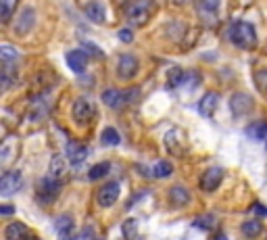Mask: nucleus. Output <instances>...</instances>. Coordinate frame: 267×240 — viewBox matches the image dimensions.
Returning a JSON list of instances; mask_svg holds the SVG:
<instances>
[{
  "label": "nucleus",
  "instance_id": "72a5a7b5",
  "mask_svg": "<svg viewBox=\"0 0 267 240\" xmlns=\"http://www.w3.org/2000/svg\"><path fill=\"white\" fill-rule=\"evenodd\" d=\"M73 240H94V230L92 228H84Z\"/></svg>",
  "mask_w": 267,
  "mask_h": 240
},
{
  "label": "nucleus",
  "instance_id": "f3484780",
  "mask_svg": "<svg viewBox=\"0 0 267 240\" xmlns=\"http://www.w3.org/2000/svg\"><path fill=\"white\" fill-rule=\"evenodd\" d=\"M169 203L173 205V207H184V205L190 203V192L184 186H173L169 190Z\"/></svg>",
  "mask_w": 267,
  "mask_h": 240
},
{
  "label": "nucleus",
  "instance_id": "423d86ee",
  "mask_svg": "<svg viewBox=\"0 0 267 240\" xmlns=\"http://www.w3.org/2000/svg\"><path fill=\"white\" fill-rule=\"evenodd\" d=\"M21 184H23L21 171H17V169L7 171V174L3 176V180H0V194H3V196H11V194H15L17 190H19Z\"/></svg>",
  "mask_w": 267,
  "mask_h": 240
},
{
  "label": "nucleus",
  "instance_id": "b1692460",
  "mask_svg": "<svg viewBox=\"0 0 267 240\" xmlns=\"http://www.w3.org/2000/svg\"><path fill=\"white\" fill-rule=\"evenodd\" d=\"M100 142L104 146H117L121 142V136L115 128H104V132L100 134Z\"/></svg>",
  "mask_w": 267,
  "mask_h": 240
},
{
  "label": "nucleus",
  "instance_id": "f03ea898",
  "mask_svg": "<svg viewBox=\"0 0 267 240\" xmlns=\"http://www.w3.org/2000/svg\"><path fill=\"white\" fill-rule=\"evenodd\" d=\"M150 11H152L150 0H134V3H130L128 11H126V17L134 27H140V25H144L148 21Z\"/></svg>",
  "mask_w": 267,
  "mask_h": 240
},
{
  "label": "nucleus",
  "instance_id": "9b49d317",
  "mask_svg": "<svg viewBox=\"0 0 267 240\" xmlns=\"http://www.w3.org/2000/svg\"><path fill=\"white\" fill-rule=\"evenodd\" d=\"M67 65H69L71 71L84 73L86 67H88V55H86V50H69V53H67Z\"/></svg>",
  "mask_w": 267,
  "mask_h": 240
},
{
  "label": "nucleus",
  "instance_id": "4468645a",
  "mask_svg": "<svg viewBox=\"0 0 267 240\" xmlns=\"http://www.w3.org/2000/svg\"><path fill=\"white\" fill-rule=\"evenodd\" d=\"M84 15L90 19L92 23H104L106 19V15H104V7L98 3V0H92V3H86L84 5Z\"/></svg>",
  "mask_w": 267,
  "mask_h": 240
},
{
  "label": "nucleus",
  "instance_id": "20e7f679",
  "mask_svg": "<svg viewBox=\"0 0 267 240\" xmlns=\"http://www.w3.org/2000/svg\"><path fill=\"white\" fill-rule=\"evenodd\" d=\"M119 192H121L119 184L117 182H109V184L100 186V190L96 192V203L100 205L102 209H109V207H113V205L117 203Z\"/></svg>",
  "mask_w": 267,
  "mask_h": 240
},
{
  "label": "nucleus",
  "instance_id": "f704fd0d",
  "mask_svg": "<svg viewBox=\"0 0 267 240\" xmlns=\"http://www.w3.org/2000/svg\"><path fill=\"white\" fill-rule=\"evenodd\" d=\"M84 50H86V53H90L92 57H102V50L96 48V44H92V42H86L84 44Z\"/></svg>",
  "mask_w": 267,
  "mask_h": 240
},
{
  "label": "nucleus",
  "instance_id": "a211bd4d",
  "mask_svg": "<svg viewBox=\"0 0 267 240\" xmlns=\"http://www.w3.org/2000/svg\"><path fill=\"white\" fill-rule=\"evenodd\" d=\"M59 190H61V182H59V178H55V176L44 178L42 184H40V194H42V196L55 198V196L59 194Z\"/></svg>",
  "mask_w": 267,
  "mask_h": 240
},
{
  "label": "nucleus",
  "instance_id": "e433bc0d",
  "mask_svg": "<svg viewBox=\"0 0 267 240\" xmlns=\"http://www.w3.org/2000/svg\"><path fill=\"white\" fill-rule=\"evenodd\" d=\"M13 213H15L13 205H3V207H0V215H13Z\"/></svg>",
  "mask_w": 267,
  "mask_h": 240
},
{
  "label": "nucleus",
  "instance_id": "9d476101",
  "mask_svg": "<svg viewBox=\"0 0 267 240\" xmlns=\"http://www.w3.org/2000/svg\"><path fill=\"white\" fill-rule=\"evenodd\" d=\"M165 148L175 157H182L186 152V146H184V138L180 136V130H171L167 136H165Z\"/></svg>",
  "mask_w": 267,
  "mask_h": 240
},
{
  "label": "nucleus",
  "instance_id": "39448f33",
  "mask_svg": "<svg viewBox=\"0 0 267 240\" xmlns=\"http://www.w3.org/2000/svg\"><path fill=\"white\" fill-rule=\"evenodd\" d=\"M221 180H223V169L221 167H209L201 176L199 186H201V190H205V192H213V190H217V188H219Z\"/></svg>",
  "mask_w": 267,
  "mask_h": 240
},
{
  "label": "nucleus",
  "instance_id": "4c0bfd02",
  "mask_svg": "<svg viewBox=\"0 0 267 240\" xmlns=\"http://www.w3.org/2000/svg\"><path fill=\"white\" fill-rule=\"evenodd\" d=\"M123 94H126V100L130 102V100H136V98H138L140 90H138V88H134V90H128V92H123Z\"/></svg>",
  "mask_w": 267,
  "mask_h": 240
},
{
  "label": "nucleus",
  "instance_id": "0eeeda50",
  "mask_svg": "<svg viewBox=\"0 0 267 240\" xmlns=\"http://www.w3.org/2000/svg\"><path fill=\"white\" fill-rule=\"evenodd\" d=\"M138 67H140V63L134 55H121L119 63H117V73L121 79H132L138 73Z\"/></svg>",
  "mask_w": 267,
  "mask_h": 240
},
{
  "label": "nucleus",
  "instance_id": "4be33fe9",
  "mask_svg": "<svg viewBox=\"0 0 267 240\" xmlns=\"http://www.w3.org/2000/svg\"><path fill=\"white\" fill-rule=\"evenodd\" d=\"M67 157H63V155H55L52 157V161H50V176H55V178H61L65 171H67Z\"/></svg>",
  "mask_w": 267,
  "mask_h": 240
},
{
  "label": "nucleus",
  "instance_id": "393cba45",
  "mask_svg": "<svg viewBox=\"0 0 267 240\" xmlns=\"http://www.w3.org/2000/svg\"><path fill=\"white\" fill-rule=\"evenodd\" d=\"M217 226V215L215 213H205L203 217H199L194 221V228H201V230H215Z\"/></svg>",
  "mask_w": 267,
  "mask_h": 240
},
{
  "label": "nucleus",
  "instance_id": "412c9836",
  "mask_svg": "<svg viewBox=\"0 0 267 240\" xmlns=\"http://www.w3.org/2000/svg\"><path fill=\"white\" fill-rule=\"evenodd\" d=\"M240 230H242V236H246V238H257V236H261L263 226H261V221H257V219H248V221H244V224L240 226Z\"/></svg>",
  "mask_w": 267,
  "mask_h": 240
},
{
  "label": "nucleus",
  "instance_id": "473e14b6",
  "mask_svg": "<svg viewBox=\"0 0 267 240\" xmlns=\"http://www.w3.org/2000/svg\"><path fill=\"white\" fill-rule=\"evenodd\" d=\"M219 3H221V0H201V7L205 11H217L219 9Z\"/></svg>",
  "mask_w": 267,
  "mask_h": 240
},
{
  "label": "nucleus",
  "instance_id": "c9c22d12",
  "mask_svg": "<svg viewBox=\"0 0 267 240\" xmlns=\"http://www.w3.org/2000/svg\"><path fill=\"white\" fill-rule=\"evenodd\" d=\"M253 211H255L259 217H267V207H265V205H261V203H255V205H253Z\"/></svg>",
  "mask_w": 267,
  "mask_h": 240
},
{
  "label": "nucleus",
  "instance_id": "58836bf2",
  "mask_svg": "<svg viewBox=\"0 0 267 240\" xmlns=\"http://www.w3.org/2000/svg\"><path fill=\"white\" fill-rule=\"evenodd\" d=\"M171 3H173V5H186L188 0H171Z\"/></svg>",
  "mask_w": 267,
  "mask_h": 240
},
{
  "label": "nucleus",
  "instance_id": "2eb2a0df",
  "mask_svg": "<svg viewBox=\"0 0 267 240\" xmlns=\"http://www.w3.org/2000/svg\"><path fill=\"white\" fill-rule=\"evenodd\" d=\"M217 105H219V94L217 92H207L199 102V113L203 117H211L213 113H215Z\"/></svg>",
  "mask_w": 267,
  "mask_h": 240
},
{
  "label": "nucleus",
  "instance_id": "dca6fc26",
  "mask_svg": "<svg viewBox=\"0 0 267 240\" xmlns=\"http://www.w3.org/2000/svg\"><path fill=\"white\" fill-rule=\"evenodd\" d=\"M102 102L111 109H119V107H123V102H128V100H126V94L123 92H119L115 88H109V90L102 92Z\"/></svg>",
  "mask_w": 267,
  "mask_h": 240
},
{
  "label": "nucleus",
  "instance_id": "f257e3e1",
  "mask_svg": "<svg viewBox=\"0 0 267 240\" xmlns=\"http://www.w3.org/2000/svg\"><path fill=\"white\" fill-rule=\"evenodd\" d=\"M230 40L242 50H251L257 46V31L248 21H236L230 29Z\"/></svg>",
  "mask_w": 267,
  "mask_h": 240
},
{
  "label": "nucleus",
  "instance_id": "aec40b11",
  "mask_svg": "<svg viewBox=\"0 0 267 240\" xmlns=\"http://www.w3.org/2000/svg\"><path fill=\"white\" fill-rule=\"evenodd\" d=\"M246 136L253 140H263L267 138V122H255L246 128Z\"/></svg>",
  "mask_w": 267,
  "mask_h": 240
},
{
  "label": "nucleus",
  "instance_id": "1a4fd4ad",
  "mask_svg": "<svg viewBox=\"0 0 267 240\" xmlns=\"http://www.w3.org/2000/svg\"><path fill=\"white\" fill-rule=\"evenodd\" d=\"M33 23H35V11L31 7H25L19 17H17V23H15V33L19 36H25L29 29H33Z\"/></svg>",
  "mask_w": 267,
  "mask_h": 240
},
{
  "label": "nucleus",
  "instance_id": "c85d7f7f",
  "mask_svg": "<svg viewBox=\"0 0 267 240\" xmlns=\"http://www.w3.org/2000/svg\"><path fill=\"white\" fill-rule=\"evenodd\" d=\"M171 174H173V165L169 161H159L155 165V169H152V176L155 178H167Z\"/></svg>",
  "mask_w": 267,
  "mask_h": 240
},
{
  "label": "nucleus",
  "instance_id": "5701e85b",
  "mask_svg": "<svg viewBox=\"0 0 267 240\" xmlns=\"http://www.w3.org/2000/svg\"><path fill=\"white\" fill-rule=\"evenodd\" d=\"M109 171H111V163L109 161H102V163H96L90 171H88V180H102L106 174H109Z\"/></svg>",
  "mask_w": 267,
  "mask_h": 240
},
{
  "label": "nucleus",
  "instance_id": "ddd939ff",
  "mask_svg": "<svg viewBox=\"0 0 267 240\" xmlns=\"http://www.w3.org/2000/svg\"><path fill=\"white\" fill-rule=\"evenodd\" d=\"M88 157V146L80 140H69L67 142V159L71 163H82Z\"/></svg>",
  "mask_w": 267,
  "mask_h": 240
},
{
  "label": "nucleus",
  "instance_id": "7c9ffc66",
  "mask_svg": "<svg viewBox=\"0 0 267 240\" xmlns=\"http://www.w3.org/2000/svg\"><path fill=\"white\" fill-rule=\"evenodd\" d=\"M255 86L261 94H267V67H263V69L255 73Z\"/></svg>",
  "mask_w": 267,
  "mask_h": 240
},
{
  "label": "nucleus",
  "instance_id": "cd10ccee",
  "mask_svg": "<svg viewBox=\"0 0 267 240\" xmlns=\"http://www.w3.org/2000/svg\"><path fill=\"white\" fill-rule=\"evenodd\" d=\"M121 230H123V238H126V240H134L136 234H138V221H136L134 217L126 219V221L121 224Z\"/></svg>",
  "mask_w": 267,
  "mask_h": 240
},
{
  "label": "nucleus",
  "instance_id": "a878e982",
  "mask_svg": "<svg viewBox=\"0 0 267 240\" xmlns=\"http://www.w3.org/2000/svg\"><path fill=\"white\" fill-rule=\"evenodd\" d=\"M184 71L180 69V67H171V69L167 71V88H177L180 84H184Z\"/></svg>",
  "mask_w": 267,
  "mask_h": 240
},
{
  "label": "nucleus",
  "instance_id": "6e6552de",
  "mask_svg": "<svg viewBox=\"0 0 267 240\" xmlns=\"http://www.w3.org/2000/svg\"><path fill=\"white\" fill-rule=\"evenodd\" d=\"M230 109H232V113L236 117H242L253 109V98L244 92H236L232 98H230Z\"/></svg>",
  "mask_w": 267,
  "mask_h": 240
},
{
  "label": "nucleus",
  "instance_id": "c756f323",
  "mask_svg": "<svg viewBox=\"0 0 267 240\" xmlns=\"http://www.w3.org/2000/svg\"><path fill=\"white\" fill-rule=\"evenodd\" d=\"M0 57H3L5 65H11V63H15L17 59H19V55H17V50H13L9 44H3V46H0Z\"/></svg>",
  "mask_w": 267,
  "mask_h": 240
},
{
  "label": "nucleus",
  "instance_id": "6ab92c4d",
  "mask_svg": "<svg viewBox=\"0 0 267 240\" xmlns=\"http://www.w3.org/2000/svg\"><path fill=\"white\" fill-rule=\"evenodd\" d=\"M27 234H29L27 232V226L21 224V221H13V224H9L7 230H5L7 240H25Z\"/></svg>",
  "mask_w": 267,
  "mask_h": 240
},
{
  "label": "nucleus",
  "instance_id": "2f4dec72",
  "mask_svg": "<svg viewBox=\"0 0 267 240\" xmlns=\"http://www.w3.org/2000/svg\"><path fill=\"white\" fill-rule=\"evenodd\" d=\"M119 40H121V42H126V44H130V42L134 40V29H130V27L119 29Z\"/></svg>",
  "mask_w": 267,
  "mask_h": 240
},
{
  "label": "nucleus",
  "instance_id": "f8f14e48",
  "mask_svg": "<svg viewBox=\"0 0 267 240\" xmlns=\"http://www.w3.org/2000/svg\"><path fill=\"white\" fill-rule=\"evenodd\" d=\"M55 230H57V236L59 240H73L71 238V232H73V217L71 215H59L55 219Z\"/></svg>",
  "mask_w": 267,
  "mask_h": 240
},
{
  "label": "nucleus",
  "instance_id": "ea45409f",
  "mask_svg": "<svg viewBox=\"0 0 267 240\" xmlns=\"http://www.w3.org/2000/svg\"><path fill=\"white\" fill-rule=\"evenodd\" d=\"M25 240H40V238L35 236V234H27V238H25Z\"/></svg>",
  "mask_w": 267,
  "mask_h": 240
},
{
  "label": "nucleus",
  "instance_id": "7ed1b4c3",
  "mask_svg": "<svg viewBox=\"0 0 267 240\" xmlns=\"http://www.w3.org/2000/svg\"><path fill=\"white\" fill-rule=\"evenodd\" d=\"M96 113V107H94V102L88 98V96H82L73 102V109H71V115H73V122L78 126H86L90 119L94 117Z\"/></svg>",
  "mask_w": 267,
  "mask_h": 240
},
{
  "label": "nucleus",
  "instance_id": "bb28decb",
  "mask_svg": "<svg viewBox=\"0 0 267 240\" xmlns=\"http://www.w3.org/2000/svg\"><path fill=\"white\" fill-rule=\"evenodd\" d=\"M15 9H17V0H0V19L7 23L13 17Z\"/></svg>",
  "mask_w": 267,
  "mask_h": 240
}]
</instances>
